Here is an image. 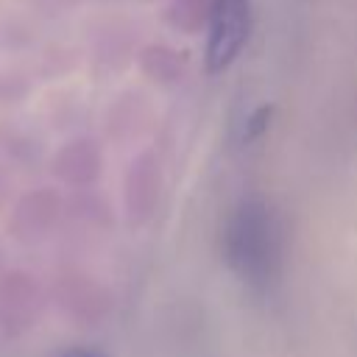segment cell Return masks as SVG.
Here are the masks:
<instances>
[{"label":"cell","mask_w":357,"mask_h":357,"mask_svg":"<svg viewBox=\"0 0 357 357\" xmlns=\"http://www.w3.org/2000/svg\"><path fill=\"white\" fill-rule=\"evenodd\" d=\"M220 254L251 293H271L287 262V226L273 201L262 195L237 201L220 229Z\"/></svg>","instance_id":"6da1fadb"},{"label":"cell","mask_w":357,"mask_h":357,"mask_svg":"<svg viewBox=\"0 0 357 357\" xmlns=\"http://www.w3.org/2000/svg\"><path fill=\"white\" fill-rule=\"evenodd\" d=\"M251 31V0H212L209 3V36H206V70L223 73L240 56Z\"/></svg>","instance_id":"7a4b0ae2"},{"label":"cell","mask_w":357,"mask_h":357,"mask_svg":"<svg viewBox=\"0 0 357 357\" xmlns=\"http://www.w3.org/2000/svg\"><path fill=\"white\" fill-rule=\"evenodd\" d=\"M271 120H273V106H271V103L257 106V109L245 117V126H243V142H257V139L268 131Z\"/></svg>","instance_id":"3957f363"},{"label":"cell","mask_w":357,"mask_h":357,"mask_svg":"<svg viewBox=\"0 0 357 357\" xmlns=\"http://www.w3.org/2000/svg\"><path fill=\"white\" fill-rule=\"evenodd\" d=\"M59 357H109V354L100 351V349H95V346H70Z\"/></svg>","instance_id":"277c9868"}]
</instances>
